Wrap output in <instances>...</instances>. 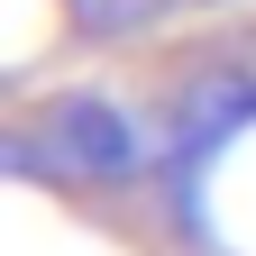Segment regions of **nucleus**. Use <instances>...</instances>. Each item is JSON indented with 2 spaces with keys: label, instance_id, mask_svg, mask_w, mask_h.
I'll use <instances>...</instances> for the list:
<instances>
[{
  "label": "nucleus",
  "instance_id": "nucleus-1",
  "mask_svg": "<svg viewBox=\"0 0 256 256\" xmlns=\"http://www.w3.org/2000/svg\"><path fill=\"white\" fill-rule=\"evenodd\" d=\"M55 156L74 174H119L128 165V128L101 110V101H74V110H55Z\"/></svg>",
  "mask_w": 256,
  "mask_h": 256
}]
</instances>
